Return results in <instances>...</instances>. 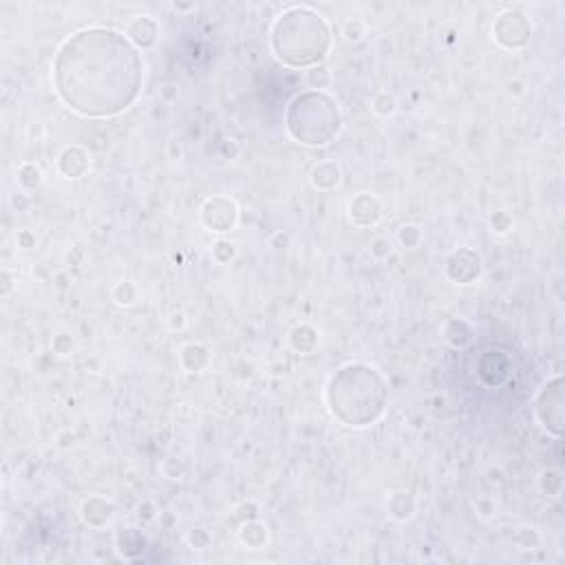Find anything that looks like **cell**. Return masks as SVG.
<instances>
[{"instance_id": "1", "label": "cell", "mask_w": 565, "mask_h": 565, "mask_svg": "<svg viewBox=\"0 0 565 565\" xmlns=\"http://www.w3.org/2000/svg\"><path fill=\"white\" fill-rule=\"evenodd\" d=\"M53 77L68 108L106 117L126 110L137 99L143 66L135 46L117 31L86 29L62 44Z\"/></svg>"}, {"instance_id": "2", "label": "cell", "mask_w": 565, "mask_h": 565, "mask_svg": "<svg viewBox=\"0 0 565 565\" xmlns=\"http://www.w3.org/2000/svg\"><path fill=\"white\" fill-rule=\"evenodd\" d=\"M355 393L349 391L338 377L329 382V404L331 413L349 426H364V422H373L384 408V384L380 375L369 369L355 364Z\"/></svg>"}, {"instance_id": "3", "label": "cell", "mask_w": 565, "mask_h": 565, "mask_svg": "<svg viewBox=\"0 0 565 565\" xmlns=\"http://www.w3.org/2000/svg\"><path fill=\"white\" fill-rule=\"evenodd\" d=\"M539 417L545 424L547 430H552L554 435L561 433V424H563V393H561V377L552 380L545 391L539 397Z\"/></svg>"}]
</instances>
